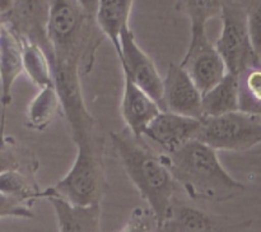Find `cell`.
<instances>
[{
	"mask_svg": "<svg viewBox=\"0 0 261 232\" xmlns=\"http://www.w3.org/2000/svg\"><path fill=\"white\" fill-rule=\"evenodd\" d=\"M92 2H48L45 35L48 60L73 63L84 74L93 68L102 33L94 22L96 5Z\"/></svg>",
	"mask_w": 261,
	"mask_h": 232,
	"instance_id": "cell-1",
	"label": "cell"
},
{
	"mask_svg": "<svg viewBox=\"0 0 261 232\" xmlns=\"http://www.w3.org/2000/svg\"><path fill=\"white\" fill-rule=\"evenodd\" d=\"M163 158L176 186L194 200L221 203L246 190L241 181L227 172L216 150L198 140L186 143L171 154H163Z\"/></svg>",
	"mask_w": 261,
	"mask_h": 232,
	"instance_id": "cell-2",
	"label": "cell"
},
{
	"mask_svg": "<svg viewBox=\"0 0 261 232\" xmlns=\"http://www.w3.org/2000/svg\"><path fill=\"white\" fill-rule=\"evenodd\" d=\"M110 139L125 172L160 224L170 214L177 188L163 154L150 149L143 138L138 139L129 132H111Z\"/></svg>",
	"mask_w": 261,
	"mask_h": 232,
	"instance_id": "cell-3",
	"label": "cell"
},
{
	"mask_svg": "<svg viewBox=\"0 0 261 232\" xmlns=\"http://www.w3.org/2000/svg\"><path fill=\"white\" fill-rule=\"evenodd\" d=\"M176 8L190 18L191 40L178 65L188 73L200 93H204L226 74L221 56L206 35V23L221 13V2H177Z\"/></svg>",
	"mask_w": 261,
	"mask_h": 232,
	"instance_id": "cell-4",
	"label": "cell"
},
{
	"mask_svg": "<svg viewBox=\"0 0 261 232\" xmlns=\"http://www.w3.org/2000/svg\"><path fill=\"white\" fill-rule=\"evenodd\" d=\"M75 144L76 156L70 170L60 181L45 190L74 205L101 204L106 189L103 139L96 135Z\"/></svg>",
	"mask_w": 261,
	"mask_h": 232,
	"instance_id": "cell-5",
	"label": "cell"
},
{
	"mask_svg": "<svg viewBox=\"0 0 261 232\" xmlns=\"http://www.w3.org/2000/svg\"><path fill=\"white\" fill-rule=\"evenodd\" d=\"M222 32L217 40V53L221 56L226 73L239 75L250 68H260V56L254 51L247 31V4L221 2Z\"/></svg>",
	"mask_w": 261,
	"mask_h": 232,
	"instance_id": "cell-6",
	"label": "cell"
},
{
	"mask_svg": "<svg viewBox=\"0 0 261 232\" xmlns=\"http://www.w3.org/2000/svg\"><path fill=\"white\" fill-rule=\"evenodd\" d=\"M195 140L216 152H242L261 142V115L242 111L229 112L214 117H201Z\"/></svg>",
	"mask_w": 261,
	"mask_h": 232,
	"instance_id": "cell-7",
	"label": "cell"
},
{
	"mask_svg": "<svg viewBox=\"0 0 261 232\" xmlns=\"http://www.w3.org/2000/svg\"><path fill=\"white\" fill-rule=\"evenodd\" d=\"M54 87L66 117L74 143L97 135L96 121L84 104L81 87V69L73 63L50 61Z\"/></svg>",
	"mask_w": 261,
	"mask_h": 232,
	"instance_id": "cell-8",
	"label": "cell"
},
{
	"mask_svg": "<svg viewBox=\"0 0 261 232\" xmlns=\"http://www.w3.org/2000/svg\"><path fill=\"white\" fill-rule=\"evenodd\" d=\"M121 60L119 61L122 74L137 87L144 91L162 110L163 78L155 68L152 59L140 48L130 27H125L120 35Z\"/></svg>",
	"mask_w": 261,
	"mask_h": 232,
	"instance_id": "cell-9",
	"label": "cell"
},
{
	"mask_svg": "<svg viewBox=\"0 0 261 232\" xmlns=\"http://www.w3.org/2000/svg\"><path fill=\"white\" fill-rule=\"evenodd\" d=\"M162 111L200 120L201 93L178 64L170 63L163 78Z\"/></svg>",
	"mask_w": 261,
	"mask_h": 232,
	"instance_id": "cell-10",
	"label": "cell"
},
{
	"mask_svg": "<svg viewBox=\"0 0 261 232\" xmlns=\"http://www.w3.org/2000/svg\"><path fill=\"white\" fill-rule=\"evenodd\" d=\"M199 127L200 120L161 111L145 127L143 137L149 138L162 148L163 154H171L186 143L195 140Z\"/></svg>",
	"mask_w": 261,
	"mask_h": 232,
	"instance_id": "cell-11",
	"label": "cell"
},
{
	"mask_svg": "<svg viewBox=\"0 0 261 232\" xmlns=\"http://www.w3.org/2000/svg\"><path fill=\"white\" fill-rule=\"evenodd\" d=\"M0 47H2V58H0V135L5 134V115L9 105L12 104V89L15 81L22 69V50L20 41L13 31L3 24L2 36H0Z\"/></svg>",
	"mask_w": 261,
	"mask_h": 232,
	"instance_id": "cell-12",
	"label": "cell"
},
{
	"mask_svg": "<svg viewBox=\"0 0 261 232\" xmlns=\"http://www.w3.org/2000/svg\"><path fill=\"white\" fill-rule=\"evenodd\" d=\"M121 115L127 130L133 137L143 138L145 127L160 114V105L150 98L144 91L135 86L124 75V89L121 97Z\"/></svg>",
	"mask_w": 261,
	"mask_h": 232,
	"instance_id": "cell-13",
	"label": "cell"
},
{
	"mask_svg": "<svg viewBox=\"0 0 261 232\" xmlns=\"http://www.w3.org/2000/svg\"><path fill=\"white\" fill-rule=\"evenodd\" d=\"M41 198L47 199L53 205L58 219L59 232H99L101 204L74 205L46 190L41 191Z\"/></svg>",
	"mask_w": 261,
	"mask_h": 232,
	"instance_id": "cell-14",
	"label": "cell"
},
{
	"mask_svg": "<svg viewBox=\"0 0 261 232\" xmlns=\"http://www.w3.org/2000/svg\"><path fill=\"white\" fill-rule=\"evenodd\" d=\"M133 0H99L94 12V22L97 28L112 43L119 61L121 60L120 35L129 25Z\"/></svg>",
	"mask_w": 261,
	"mask_h": 232,
	"instance_id": "cell-15",
	"label": "cell"
},
{
	"mask_svg": "<svg viewBox=\"0 0 261 232\" xmlns=\"http://www.w3.org/2000/svg\"><path fill=\"white\" fill-rule=\"evenodd\" d=\"M239 111V78L226 73L211 89L201 93L203 117H214Z\"/></svg>",
	"mask_w": 261,
	"mask_h": 232,
	"instance_id": "cell-16",
	"label": "cell"
},
{
	"mask_svg": "<svg viewBox=\"0 0 261 232\" xmlns=\"http://www.w3.org/2000/svg\"><path fill=\"white\" fill-rule=\"evenodd\" d=\"M155 232H217V223L201 209L173 203L168 217L158 224Z\"/></svg>",
	"mask_w": 261,
	"mask_h": 232,
	"instance_id": "cell-17",
	"label": "cell"
},
{
	"mask_svg": "<svg viewBox=\"0 0 261 232\" xmlns=\"http://www.w3.org/2000/svg\"><path fill=\"white\" fill-rule=\"evenodd\" d=\"M22 50V69L31 82L38 88L54 86L53 71L47 54L38 43L19 37Z\"/></svg>",
	"mask_w": 261,
	"mask_h": 232,
	"instance_id": "cell-18",
	"label": "cell"
},
{
	"mask_svg": "<svg viewBox=\"0 0 261 232\" xmlns=\"http://www.w3.org/2000/svg\"><path fill=\"white\" fill-rule=\"evenodd\" d=\"M41 189L36 175L23 171H7L0 173V194L32 208L33 203L41 199Z\"/></svg>",
	"mask_w": 261,
	"mask_h": 232,
	"instance_id": "cell-19",
	"label": "cell"
},
{
	"mask_svg": "<svg viewBox=\"0 0 261 232\" xmlns=\"http://www.w3.org/2000/svg\"><path fill=\"white\" fill-rule=\"evenodd\" d=\"M61 110L60 99L54 86L43 87L30 102L25 112V124L30 129L45 130Z\"/></svg>",
	"mask_w": 261,
	"mask_h": 232,
	"instance_id": "cell-20",
	"label": "cell"
},
{
	"mask_svg": "<svg viewBox=\"0 0 261 232\" xmlns=\"http://www.w3.org/2000/svg\"><path fill=\"white\" fill-rule=\"evenodd\" d=\"M14 170L36 175L38 160L27 148L20 147L13 137L0 135V173Z\"/></svg>",
	"mask_w": 261,
	"mask_h": 232,
	"instance_id": "cell-21",
	"label": "cell"
},
{
	"mask_svg": "<svg viewBox=\"0 0 261 232\" xmlns=\"http://www.w3.org/2000/svg\"><path fill=\"white\" fill-rule=\"evenodd\" d=\"M239 78V111L261 115V73L260 68L241 71Z\"/></svg>",
	"mask_w": 261,
	"mask_h": 232,
	"instance_id": "cell-22",
	"label": "cell"
},
{
	"mask_svg": "<svg viewBox=\"0 0 261 232\" xmlns=\"http://www.w3.org/2000/svg\"><path fill=\"white\" fill-rule=\"evenodd\" d=\"M157 226V219L149 208L137 207L121 232H155Z\"/></svg>",
	"mask_w": 261,
	"mask_h": 232,
	"instance_id": "cell-23",
	"label": "cell"
},
{
	"mask_svg": "<svg viewBox=\"0 0 261 232\" xmlns=\"http://www.w3.org/2000/svg\"><path fill=\"white\" fill-rule=\"evenodd\" d=\"M247 31L252 48L261 55V3H247Z\"/></svg>",
	"mask_w": 261,
	"mask_h": 232,
	"instance_id": "cell-24",
	"label": "cell"
},
{
	"mask_svg": "<svg viewBox=\"0 0 261 232\" xmlns=\"http://www.w3.org/2000/svg\"><path fill=\"white\" fill-rule=\"evenodd\" d=\"M4 217L33 218L32 208L0 194V218H4Z\"/></svg>",
	"mask_w": 261,
	"mask_h": 232,
	"instance_id": "cell-25",
	"label": "cell"
},
{
	"mask_svg": "<svg viewBox=\"0 0 261 232\" xmlns=\"http://www.w3.org/2000/svg\"><path fill=\"white\" fill-rule=\"evenodd\" d=\"M2 31H3V24L2 22H0V36H2Z\"/></svg>",
	"mask_w": 261,
	"mask_h": 232,
	"instance_id": "cell-26",
	"label": "cell"
},
{
	"mask_svg": "<svg viewBox=\"0 0 261 232\" xmlns=\"http://www.w3.org/2000/svg\"><path fill=\"white\" fill-rule=\"evenodd\" d=\"M0 58H2V47H0Z\"/></svg>",
	"mask_w": 261,
	"mask_h": 232,
	"instance_id": "cell-27",
	"label": "cell"
}]
</instances>
